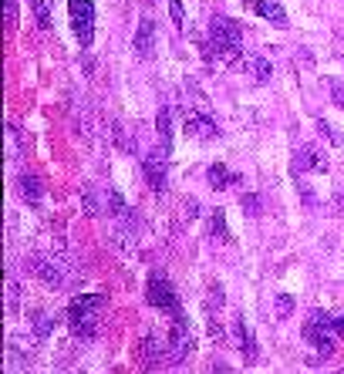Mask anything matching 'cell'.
Listing matches in <instances>:
<instances>
[{"label":"cell","instance_id":"cell-36","mask_svg":"<svg viewBox=\"0 0 344 374\" xmlns=\"http://www.w3.org/2000/svg\"><path fill=\"white\" fill-rule=\"evenodd\" d=\"M186 220H196V199H186Z\"/></svg>","mask_w":344,"mask_h":374},{"label":"cell","instance_id":"cell-17","mask_svg":"<svg viewBox=\"0 0 344 374\" xmlns=\"http://www.w3.org/2000/svg\"><path fill=\"white\" fill-rule=\"evenodd\" d=\"M112 240H115V250H118V253H125V257H135V253H138V246H135V233H132V223H125L122 229H115Z\"/></svg>","mask_w":344,"mask_h":374},{"label":"cell","instance_id":"cell-34","mask_svg":"<svg viewBox=\"0 0 344 374\" xmlns=\"http://www.w3.org/2000/svg\"><path fill=\"white\" fill-rule=\"evenodd\" d=\"M7 27H17V0H7Z\"/></svg>","mask_w":344,"mask_h":374},{"label":"cell","instance_id":"cell-12","mask_svg":"<svg viewBox=\"0 0 344 374\" xmlns=\"http://www.w3.org/2000/svg\"><path fill=\"white\" fill-rule=\"evenodd\" d=\"M135 55L142 61H149L155 55V24L152 17H142L138 20V31H135Z\"/></svg>","mask_w":344,"mask_h":374},{"label":"cell","instance_id":"cell-18","mask_svg":"<svg viewBox=\"0 0 344 374\" xmlns=\"http://www.w3.org/2000/svg\"><path fill=\"white\" fill-rule=\"evenodd\" d=\"M108 209H112L115 220H122V223H132L135 226V213L129 209V203L122 199V192H118V189H108Z\"/></svg>","mask_w":344,"mask_h":374},{"label":"cell","instance_id":"cell-28","mask_svg":"<svg viewBox=\"0 0 344 374\" xmlns=\"http://www.w3.org/2000/svg\"><path fill=\"white\" fill-rule=\"evenodd\" d=\"M31 7H34V17H38L41 31H51V10H48V3L44 0H31Z\"/></svg>","mask_w":344,"mask_h":374},{"label":"cell","instance_id":"cell-35","mask_svg":"<svg viewBox=\"0 0 344 374\" xmlns=\"http://www.w3.org/2000/svg\"><path fill=\"white\" fill-rule=\"evenodd\" d=\"M331 98H334V105H341L344 108V88L341 85H334V88H331Z\"/></svg>","mask_w":344,"mask_h":374},{"label":"cell","instance_id":"cell-10","mask_svg":"<svg viewBox=\"0 0 344 374\" xmlns=\"http://www.w3.org/2000/svg\"><path fill=\"white\" fill-rule=\"evenodd\" d=\"M182 125H186V135H196V138H203V142L220 138V129L213 125V118L206 112H189L182 118Z\"/></svg>","mask_w":344,"mask_h":374},{"label":"cell","instance_id":"cell-5","mask_svg":"<svg viewBox=\"0 0 344 374\" xmlns=\"http://www.w3.org/2000/svg\"><path fill=\"white\" fill-rule=\"evenodd\" d=\"M149 303L159 307V310H166V314H172V317L179 314V297H175V290L169 287V280L159 277V273L149 277Z\"/></svg>","mask_w":344,"mask_h":374},{"label":"cell","instance_id":"cell-29","mask_svg":"<svg viewBox=\"0 0 344 374\" xmlns=\"http://www.w3.org/2000/svg\"><path fill=\"white\" fill-rule=\"evenodd\" d=\"M169 17L179 31H186V10H182V0H169Z\"/></svg>","mask_w":344,"mask_h":374},{"label":"cell","instance_id":"cell-13","mask_svg":"<svg viewBox=\"0 0 344 374\" xmlns=\"http://www.w3.org/2000/svg\"><path fill=\"white\" fill-rule=\"evenodd\" d=\"M240 71H247L257 85H267L270 78H273V64H270L267 57H260V55H243V61H240Z\"/></svg>","mask_w":344,"mask_h":374},{"label":"cell","instance_id":"cell-25","mask_svg":"<svg viewBox=\"0 0 344 374\" xmlns=\"http://www.w3.org/2000/svg\"><path fill=\"white\" fill-rule=\"evenodd\" d=\"M81 209H85V216H92V220L101 213V209H98V199H95V189L92 186H81Z\"/></svg>","mask_w":344,"mask_h":374},{"label":"cell","instance_id":"cell-21","mask_svg":"<svg viewBox=\"0 0 344 374\" xmlns=\"http://www.w3.org/2000/svg\"><path fill=\"white\" fill-rule=\"evenodd\" d=\"M31 320H34V334H38L41 340L55 334V317H51L48 310H34V314H31Z\"/></svg>","mask_w":344,"mask_h":374},{"label":"cell","instance_id":"cell-33","mask_svg":"<svg viewBox=\"0 0 344 374\" xmlns=\"http://www.w3.org/2000/svg\"><path fill=\"white\" fill-rule=\"evenodd\" d=\"M206 331H210L213 340H223V327H220V320L213 317V314H210V324H206Z\"/></svg>","mask_w":344,"mask_h":374},{"label":"cell","instance_id":"cell-23","mask_svg":"<svg viewBox=\"0 0 344 374\" xmlns=\"http://www.w3.org/2000/svg\"><path fill=\"white\" fill-rule=\"evenodd\" d=\"M210 233H216L220 240H229V229H227V213H223V209H213V213H210Z\"/></svg>","mask_w":344,"mask_h":374},{"label":"cell","instance_id":"cell-27","mask_svg":"<svg viewBox=\"0 0 344 374\" xmlns=\"http://www.w3.org/2000/svg\"><path fill=\"white\" fill-rule=\"evenodd\" d=\"M17 307H20V283L14 277H7V310L17 314Z\"/></svg>","mask_w":344,"mask_h":374},{"label":"cell","instance_id":"cell-14","mask_svg":"<svg viewBox=\"0 0 344 374\" xmlns=\"http://www.w3.org/2000/svg\"><path fill=\"white\" fill-rule=\"evenodd\" d=\"M17 192L31 206H41V203H44V186H41L38 175H31V172H20L17 175Z\"/></svg>","mask_w":344,"mask_h":374},{"label":"cell","instance_id":"cell-19","mask_svg":"<svg viewBox=\"0 0 344 374\" xmlns=\"http://www.w3.org/2000/svg\"><path fill=\"white\" fill-rule=\"evenodd\" d=\"M206 179H210V186L213 189H229V186H236V175L229 172L223 162H213L210 172H206Z\"/></svg>","mask_w":344,"mask_h":374},{"label":"cell","instance_id":"cell-20","mask_svg":"<svg viewBox=\"0 0 344 374\" xmlns=\"http://www.w3.org/2000/svg\"><path fill=\"white\" fill-rule=\"evenodd\" d=\"M155 135H159V145L169 152V145H172V115H169V108H159V115H155Z\"/></svg>","mask_w":344,"mask_h":374},{"label":"cell","instance_id":"cell-16","mask_svg":"<svg viewBox=\"0 0 344 374\" xmlns=\"http://www.w3.org/2000/svg\"><path fill=\"white\" fill-rule=\"evenodd\" d=\"M253 10H257L260 17L273 20V24H280V27L287 24V10L280 7V3H277V0H253Z\"/></svg>","mask_w":344,"mask_h":374},{"label":"cell","instance_id":"cell-1","mask_svg":"<svg viewBox=\"0 0 344 374\" xmlns=\"http://www.w3.org/2000/svg\"><path fill=\"white\" fill-rule=\"evenodd\" d=\"M101 310H105V297L101 294H85V297H75L68 317H71V331L78 337H95L98 327H101Z\"/></svg>","mask_w":344,"mask_h":374},{"label":"cell","instance_id":"cell-31","mask_svg":"<svg viewBox=\"0 0 344 374\" xmlns=\"http://www.w3.org/2000/svg\"><path fill=\"white\" fill-rule=\"evenodd\" d=\"M297 192H301V199H304V206H307V209L317 206V196H314V189L307 186V182H297Z\"/></svg>","mask_w":344,"mask_h":374},{"label":"cell","instance_id":"cell-26","mask_svg":"<svg viewBox=\"0 0 344 374\" xmlns=\"http://www.w3.org/2000/svg\"><path fill=\"white\" fill-rule=\"evenodd\" d=\"M273 310H277L280 320H287L294 314V297H290V294H277V297H273Z\"/></svg>","mask_w":344,"mask_h":374},{"label":"cell","instance_id":"cell-24","mask_svg":"<svg viewBox=\"0 0 344 374\" xmlns=\"http://www.w3.org/2000/svg\"><path fill=\"white\" fill-rule=\"evenodd\" d=\"M317 131H321V135H324L327 138V145H334V149H341V131L334 129V125H331V122H327V118H317Z\"/></svg>","mask_w":344,"mask_h":374},{"label":"cell","instance_id":"cell-8","mask_svg":"<svg viewBox=\"0 0 344 374\" xmlns=\"http://www.w3.org/2000/svg\"><path fill=\"white\" fill-rule=\"evenodd\" d=\"M34 273H38L48 287H55V290H57V287H64V280H68L64 263L55 260V257H34Z\"/></svg>","mask_w":344,"mask_h":374},{"label":"cell","instance_id":"cell-37","mask_svg":"<svg viewBox=\"0 0 344 374\" xmlns=\"http://www.w3.org/2000/svg\"><path fill=\"white\" fill-rule=\"evenodd\" d=\"M334 331H338V337H344V314L341 317H334Z\"/></svg>","mask_w":344,"mask_h":374},{"label":"cell","instance_id":"cell-3","mask_svg":"<svg viewBox=\"0 0 344 374\" xmlns=\"http://www.w3.org/2000/svg\"><path fill=\"white\" fill-rule=\"evenodd\" d=\"M68 10H71L75 38L81 41V48H88L92 38H95V7L88 0H68Z\"/></svg>","mask_w":344,"mask_h":374},{"label":"cell","instance_id":"cell-15","mask_svg":"<svg viewBox=\"0 0 344 374\" xmlns=\"http://www.w3.org/2000/svg\"><path fill=\"white\" fill-rule=\"evenodd\" d=\"M108 142H112V145H118V149L125 152V155H135V152H138L135 138L129 135V131H125V125H122L118 118H112V122H108Z\"/></svg>","mask_w":344,"mask_h":374},{"label":"cell","instance_id":"cell-4","mask_svg":"<svg viewBox=\"0 0 344 374\" xmlns=\"http://www.w3.org/2000/svg\"><path fill=\"white\" fill-rule=\"evenodd\" d=\"M192 354V334H189V320H182V314H175L169 331V361L179 364Z\"/></svg>","mask_w":344,"mask_h":374},{"label":"cell","instance_id":"cell-2","mask_svg":"<svg viewBox=\"0 0 344 374\" xmlns=\"http://www.w3.org/2000/svg\"><path fill=\"white\" fill-rule=\"evenodd\" d=\"M304 337L321 351V357L334 354V337H338V331H334V320L327 317L324 310H310V317H307V324H304Z\"/></svg>","mask_w":344,"mask_h":374},{"label":"cell","instance_id":"cell-6","mask_svg":"<svg viewBox=\"0 0 344 374\" xmlns=\"http://www.w3.org/2000/svg\"><path fill=\"white\" fill-rule=\"evenodd\" d=\"M38 340L41 337H20L10 334V344H7V357H10V368H27L34 357H38Z\"/></svg>","mask_w":344,"mask_h":374},{"label":"cell","instance_id":"cell-32","mask_svg":"<svg viewBox=\"0 0 344 374\" xmlns=\"http://www.w3.org/2000/svg\"><path fill=\"white\" fill-rule=\"evenodd\" d=\"M223 307V287L220 283H210V310Z\"/></svg>","mask_w":344,"mask_h":374},{"label":"cell","instance_id":"cell-11","mask_svg":"<svg viewBox=\"0 0 344 374\" xmlns=\"http://www.w3.org/2000/svg\"><path fill=\"white\" fill-rule=\"evenodd\" d=\"M327 168V159L321 149L314 145H301L294 152V172H324Z\"/></svg>","mask_w":344,"mask_h":374},{"label":"cell","instance_id":"cell-30","mask_svg":"<svg viewBox=\"0 0 344 374\" xmlns=\"http://www.w3.org/2000/svg\"><path fill=\"white\" fill-rule=\"evenodd\" d=\"M240 206L247 209L250 216H260V199H257L253 192H243V196H240Z\"/></svg>","mask_w":344,"mask_h":374},{"label":"cell","instance_id":"cell-38","mask_svg":"<svg viewBox=\"0 0 344 374\" xmlns=\"http://www.w3.org/2000/svg\"><path fill=\"white\" fill-rule=\"evenodd\" d=\"M145 3H155V0H145Z\"/></svg>","mask_w":344,"mask_h":374},{"label":"cell","instance_id":"cell-22","mask_svg":"<svg viewBox=\"0 0 344 374\" xmlns=\"http://www.w3.org/2000/svg\"><path fill=\"white\" fill-rule=\"evenodd\" d=\"M162 351H169V344H166V340H159L155 334H149L145 340H142V354L149 357V361H162V357H166Z\"/></svg>","mask_w":344,"mask_h":374},{"label":"cell","instance_id":"cell-9","mask_svg":"<svg viewBox=\"0 0 344 374\" xmlns=\"http://www.w3.org/2000/svg\"><path fill=\"white\" fill-rule=\"evenodd\" d=\"M233 337H236V344H240V351H243V361L247 364H257V357H260V347H257V340L250 334V324L240 314L233 317Z\"/></svg>","mask_w":344,"mask_h":374},{"label":"cell","instance_id":"cell-7","mask_svg":"<svg viewBox=\"0 0 344 374\" xmlns=\"http://www.w3.org/2000/svg\"><path fill=\"white\" fill-rule=\"evenodd\" d=\"M142 168H145V179H149V186H152L155 192H166V149H162V145L145 155Z\"/></svg>","mask_w":344,"mask_h":374}]
</instances>
